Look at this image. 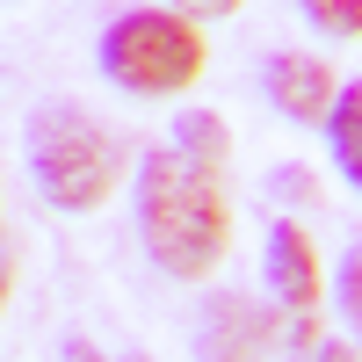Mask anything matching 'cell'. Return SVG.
<instances>
[{
  "label": "cell",
  "instance_id": "obj_2",
  "mask_svg": "<svg viewBox=\"0 0 362 362\" xmlns=\"http://www.w3.org/2000/svg\"><path fill=\"white\" fill-rule=\"evenodd\" d=\"M22 160H29V181L44 189L51 210H102L124 189V167H131L116 131L102 116H87L80 102H37L29 109Z\"/></svg>",
  "mask_w": 362,
  "mask_h": 362
},
{
  "label": "cell",
  "instance_id": "obj_8",
  "mask_svg": "<svg viewBox=\"0 0 362 362\" xmlns=\"http://www.w3.org/2000/svg\"><path fill=\"white\" fill-rule=\"evenodd\" d=\"M326 138H334V160H341V174L362 189V80H355V87H341L334 116H326Z\"/></svg>",
  "mask_w": 362,
  "mask_h": 362
},
{
  "label": "cell",
  "instance_id": "obj_1",
  "mask_svg": "<svg viewBox=\"0 0 362 362\" xmlns=\"http://www.w3.org/2000/svg\"><path fill=\"white\" fill-rule=\"evenodd\" d=\"M138 239L174 283L218 276V261L232 254L225 174L189 160L181 145H153V153L138 160Z\"/></svg>",
  "mask_w": 362,
  "mask_h": 362
},
{
  "label": "cell",
  "instance_id": "obj_10",
  "mask_svg": "<svg viewBox=\"0 0 362 362\" xmlns=\"http://www.w3.org/2000/svg\"><path fill=\"white\" fill-rule=\"evenodd\" d=\"M305 15L326 37H362V0H305Z\"/></svg>",
  "mask_w": 362,
  "mask_h": 362
},
{
  "label": "cell",
  "instance_id": "obj_7",
  "mask_svg": "<svg viewBox=\"0 0 362 362\" xmlns=\"http://www.w3.org/2000/svg\"><path fill=\"white\" fill-rule=\"evenodd\" d=\"M167 145H181L189 160L218 167V174H225V160H232V131H225V116H218V109H181V116H174V138H167Z\"/></svg>",
  "mask_w": 362,
  "mask_h": 362
},
{
  "label": "cell",
  "instance_id": "obj_4",
  "mask_svg": "<svg viewBox=\"0 0 362 362\" xmlns=\"http://www.w3.org/2000/svg\"><path fill=\"white\" fill-rule=\"evenodd\" d=\"M268 290H276V305L290 319V341L305 348L312 341V319H319V247H312V232L297 225V218H276L268 225Z\"/></svg>",
  "mask_w": 362,
  "mask_h": 362
},
{
  "label": "cell",
  "instance_id": "obj_11",
  "mask_svg": "<svg viewBox=\"0 0 362 362\" xmlns=\"http://www.w3.org/2000/svg\"><path fill=\"white\" fill-rule=\"evenodd\" d=\"M15 225H8V210H0V312H8V297H15Z\"/></svg>",
  "mask_w": 362,
  "mask_h": 362
},
{
  "label": "cell",
  "instance_id": "obj_5",
  "mask_svg": "<svg viewBox=\"0 0 362 362\" xmlns=\"http://www.w3.org/2000/svg\"><path fill=\"white\" fill-rule=\"evenodd\" d=\"M196 348H203V362H268V355H276V319L225 290V297H210V305H203Z\"/></svg>",
  "mask_w": 362,
  "mask_h": 362
},
{
  "label": "cell",
  "instance_id": "obj_6",
  "mask_svg": "<svg viewBox=\"0 0 362 362\" xmlns=\"http://www.w3.org/2000/svg\"><path fill=\"white\" fill-rule=\"evenodd\" d=\"M261 87H268V102H276L290 124H326L334 102H341L334 66H326V58H305V51H276L268 73H261Z\"/></svg>",
  "mask_w": 362,
  "mask_h": 362
},
{
  "label": "cell",
  "instance_id": "obj_3",
  "mask_svg": "<svg viewBox=\"0 0 362 362\" xmlns=\"http://www.w3.org/2000/svg\"><path fill=\"white\" fill-rule=\"evenodd\" d=\"M210 66L203 22L174 15V8H131L102 29V73L124 95H189Z\"/></svg>",
  "mask_w": 362,
  "mask_h": 362
},
{
  "label": "cell",
  "instance_id": "obj_13",
  "mask_svg": "<svg viewBox=\"0 0 362 362\" xmlns=\"http://www.w3.org/2000/svg\"><path fill=\"white\" fill-rule=\"evenodd\" d=\"M312 362H362V348H355V341H319Z\"/></svg>",
  "mask_w": 362,
  "mask_h": 362
},
{
  "label": "cell",
  "instance_id": "obj_12",
  "mask_svg": "<svg viewBox=\"0 0 362 362\" xmlns=\"http://www.w3.org/2000/svg\"><path fill=\"white\" fill-rule=\"evenodd\" d=\"M174 15H189V22H225V15H239L247 0H167Z\"/></svg>",
  "mask_w": 362,
  "mask_h": 362
},
{
  "label": "cell",
  "instance_id": "obj_9",
  "mask_svg": "<svg viewBox=\"0 0 362 362\" xmlns=\"http://www.w3.org/2000/svg\"><path fill=\"white\" fill-rule=\"evenodd\" d=\"M334 297H341V312H348V326H355V341H362V239L341 254V268H334Z\"/></svg>",
  "mask_w": 362,
  "mask_h": 362
}]
</instances>
